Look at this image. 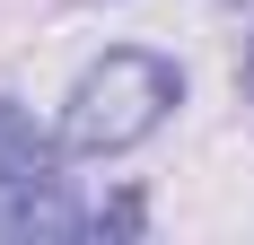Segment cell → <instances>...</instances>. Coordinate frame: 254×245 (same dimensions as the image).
<instances>
[{"instance_id": "obj_4", "label": "cell", "mask_w": 254, "mask_h": 245, "mask_svg": "<svg viewBox=\"0 0 254 245\" xmlns=\"http://www.w3.org/2000/svg\"><path fill=\"white\" fill-rule=\"evenodd\" d=\"M97 228H114V237H131V228H140V193H123V201H114V210H105Z\"/></svg>"}, {"instance_id": "obj_3", "label": "cell", "mask_w": 254, "mask_h": 245, "mask_svg": "<svg viewBox=\"0 0 254 245\" xmlns=\"http://www.w3.org/2000/svg\"><path fill=\"white\" fill-rule=\"evenodd\" d=\"M62 158H70V149H62V131H44L18 97H0V193H9V184H26V175H53Z\"/></svg>"}, {"instance_id": "obj_1", "label": "cell", "mask_w": 254, "mask_h": 245, "mask_svg": "<svg viewBox=\"0 0 254 245\" xmlns=\"http://www.w3.org/2000/svg\"><path fill=\"white\" fill-rule=\"evenodd\" d=\"M176 105H184V70L167 53L114 44V53H97V61L79 70V88L62 97V149H70V158H123V149H140Z\"/></svg>"}, {"instance_id": "obj_5", "label": "cell", "mask_w": 254, "mask_h": 245, "mask_svg": "<svg viewBox=\"0 0 254 245\" xmlns=\"http://www.w3.org/2000/svg\"><path fill=\"white\" fill-rule=\"evenodd\" d=\"M246 97H254V35H246Z\"/></svg>"}, {"instance_id": "obj_2", "label": "cell", "mask_w": 254, "mask_h": 245, "mask_svg": "<svg viewBox=\"0 0 254 245\" xmlns=\"http://www.w3.org/2000/svg\"><path fill=\"white\" fill-rule=\"evenodd\" d=\"M88 201L79 193H62L53 175H26V184H9L0 193V237L9 245H62V237H88Z\"/></svg>"}]
</instances>
